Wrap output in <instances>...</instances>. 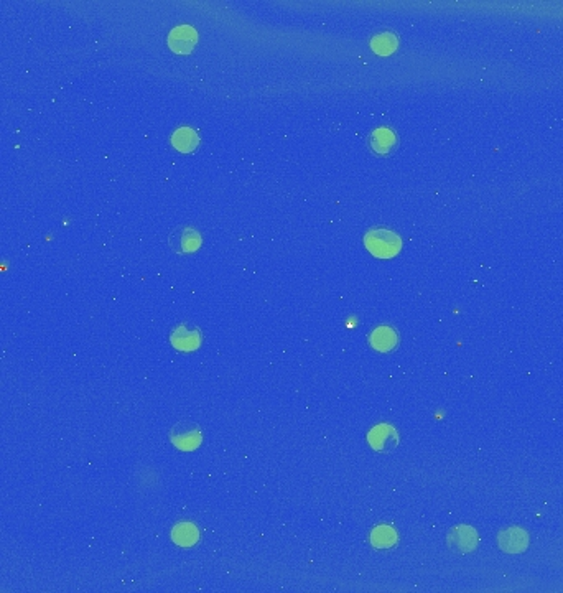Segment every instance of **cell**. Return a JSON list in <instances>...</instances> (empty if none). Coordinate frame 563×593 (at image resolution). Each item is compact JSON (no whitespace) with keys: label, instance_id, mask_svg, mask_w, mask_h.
<instances>
[{"label":"cell","instance_id":"5bb4252c","mask_svg":"<svg viewBox=\"0 0 563 593\" xmlns=\"http://www.w3.org/2000/svg\"><path fill=\"white\" fill-rule=\"evenodd\" d=\"M370 47L375 53L379 54H391L393 53V50L397 48V38L392 33H379L377 36H374L373 42H370Z\"/></svg>","mask_w":563,"mask_h":593},{"label":"cell","instance_id":"52a82bcc","mask_svg":"<svg viewBox=\"0 0 563 593\" xmlns=\"http://www.w3.org/2000/svg\"><path fill=\"white\" fill-rule=\"evenodd\" d=\"M397 144V135L389 127H379L369 137V147L374 153L387 155L391 153Z\"/></svg>","mask_w":563,"mask_h":593},{"label":"cell","instance_id":"30bf717a","mask_svg":"<svg viewBox=\"0 0 563 593\" xmlns=\"http://www.w3.org/2000/svg\"><path fill=\"white\" fill-rule=\"evenodd\" d=\"M369 343L374 350L386 353V351H391V350L396 348L397 333L391 326H379V328H375L373 333H370Z\"/></svg>","mask_w":563,"mask_h":593},{"label":"cell","instance_id":"9c48e42d","mask_svg":"<svg viewBox=\"0 0 563 593\" xmlns=\"http://www.w3.org/2000/svg\"><path fill=\"white\" fill-rule=\"evenodd\" d=\"M198 144H200L198 134H196L195 129H191V127L188 126L178 127L172 135V145L178 150V152H183V153L193 152V150L198 147Z\"/></svg>","mask_w":563,"mask_h":593},{"label":"cell","instance_id":"7c38bea8","mask_svg":"<svg viewBox=\"0 0 563 593\" xmlns=\"http://www.w3.org/2000/svg\"><path fill=\"white\" fill-rule=\"evenodd\" d=\"M173 542L181 547H191L198 541V529L191 523H180L173 529Z\"/></svg>","mask_w":563,"mask_h":593},{"label":"cell","instance_id":"3957f363","mask_svg":"<svg viewBox=\"0 0 563 593\" xmlns=\"http://www.w3.org/2000/svg\"><path fill=\"white\" fill-rule=\"evenodd\" d=\"M369 445L373 446L375 451L379 453H389L399 445V433L396 428L389 423H381V426H375L373 430L368 433Z\"/></svg>","mask_w":563,"mask_h":593},{"label":"cell","instance_id":"8992f818","mask_svg":"<svg viewBox=\"0 0 563 593\" xmlns=\"http://www.w3.org/2000/svg\"><path fill=\"white\" fill-rule=\"evenodd\" d=\"M201 236L195 227H178L172 232L170 246L177 253H193L200 248Z\"/></svg>","mask_w":563,"mask_h":593},{"label":"cell","instance_id":"ba28073f","mask_svg":"<svg viewBox=\"0 0 563 593\" xmlns=\"http://www.w3.org/2000/svg\"><path fill=\"white\" fill-rule=\"evenodd\" d=\"M448 542H450L451 549H455L458 552H470L474 549L476 544H478V536H476L474 529H471L468 526H460L453 529V531L450 532Z\"/></svg>","mask_w":563,"mask_h":593},{"label":"cell","instance_id":"8fae6325","mask_svg":"<svg viewBox=\"0 0 563 593\" xmlns=\"http://www.w3.org/2000/svg\"><path fill=\"white\" fill-rule=\"evenodd\" d=\"M499 544H501L502 550L520 552L527 546V534H525L523 529L511 527L507 529V531L501 532V536H499Z\"/></svg>","mask_w":563,"mask_h":593},{"label":"cell","instance_id":"7a4b0ae2","mask_svg":"<svg viewBox=\"0 0 563 593\" xmlns=\"http://www.w3.org/2000/svg\"><path fill=\"white\" fill-rule=\"evenodd\" d=\"M170 440L177 449L191 451L200 446L201 440H203V433H201V428L196 423L183 421L172 427Z\"/></svg>","mask_w":563,"mask_h":593},{"label":"cell","instance_id":"5b68a950","mask_svg":"<svg viewBox=\"0 0 563 593\" xmlns=\"http://www.w3.org/2000/svg\"><path fill=\"white\" fill-rule=\"evenodd\" d=\"M196 40H198V35H196V30L193 27L190 25L177 27V29H173L170 35H168V45H170V48L175 53L180 54L190 53L191 50L195 48Z\"/></svg>","mask_w":563,"mask_h":593},{"label":"cell","instance_id":"277c9868","mask_svg":"<svg viewBox=\"0 0 563 593\" xmlns=\"http://www.w3.org/2000/svg\"><path fill=\"white\" fill-rule=\"evenodd\" d=\"M170 341L173 348L188 353V351L198 350V346L201 345V333L198 328L190 325V323H181L172 331Z\"/></svg>","mask_w":563,"mask_h":593},{"label":"cell","instance_id":"4fadbf2b","mask_svg":"<svg viewBox=\"0 0 563 593\" xmlns=\"http://www.w3.org/2000/svg\"><path fill=\"white\" fill-rule=\"evenodd\" d=\"M396 541H397V534L392 527L389 526L375 527L373 534H370V542H373L377 549H387V547L396 544Z\"/></svg>","mask_w":563,"mask_h":593},{"label":"cell","instance_id":"6da1fadb","mask_svg":"<svg viewBox=\"0 0 563 593\" xmlns=\"http://www.w3.org/2000/svg\"><path fill=\"white\" fill-rule=\"evenodd\" d=\"M364 244L370 254L381 259H391L402 249L400 236L386 227H375V230L368 231Z\"/></svg>","mask_w":563,"mask_h":593}]
</instances>
